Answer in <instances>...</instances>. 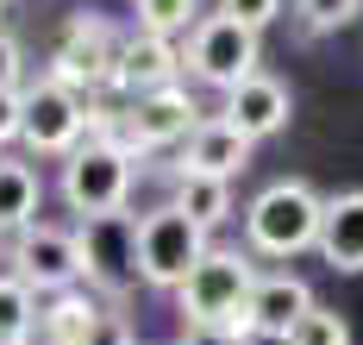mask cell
<instances>
[{
	"mask_svg": "<svg viewBox=\"0 0 363 345\" xmlns=\"http://www.w3.org/2000/svg\"><path fill=\"white\" fill-rule=\"evenodd\" d=\"M0 6H6V0H0Z\"/></svg>",
	"mask_w": 363,
	"mask_h": 345,
	"instance_id": "obj_29",
	"label": "cell"
},
{
	"mask_svg": "<svg viewBox=\"0 0 363 345\" xmlns=\"http://www.w3.org/2000/svg\"><path fill=\"white\" fill-rule=\"evenodd\" d=\"M13 276L19 283H32L38 295H63L82 283V239L63 226H26L13 239Z\"/></svg>",
	"mask_w": 363,
	"mask_h": 345,
	"instance_id": "obj_9",
	"label": "cell"
},
{
	"mask_svg": "<svg viewBox=\"0 0 363 345\" xmlns=\"http://www.w3.org/2000/svg\"><path fill=\"white\" fill-rule=\"evenodd\" d=\"M219 13H232L238 26H251V32H263L276 13H282V0H219Z\"/></svg>",
	"mask_w": 363,
	"mask_h": 345,
	"instance_id": "obj_23",
	"label": "cell"
},
{
	"mask_svg": "<svg viewBox=\"0 0 363 345\" xmlns=\"http://www.w3.org/2000/svg\"><path fill=\"white\" fill-rule=\"evenodd\" d=\"M320 226H326V195L301 176H282L245 207V239L257 258H301L320 251Z\"/></svg>",
	"mask_w": 363,
	"mask_h": 345,
	"instance_id": "obj_1",
	"label": "cell"
},
{
	"mask_svg": "<svg viewBox=\"0 0 363 345\" xmlns=\"http://www.w3.org/2000/svg\"><path fill=\"white\" fill-rule=\"evenodd\" d=\"M320 258L345 276L363 270V189H345L326 201V226H320Z\"/></svg>",
	"mask_w": 363,
	"mask_h": 345,
	"instance_id": "obj_15",
	"label": "cell"
},
{
	"mask_svg": "<svg viewBox=\"0 0 363 345\" xmlns=\"http://www.w3.org/2000/svg\"><path fill=\"white\" fill-rule=\"evenodd\" d=\"M238 345H294V339H289V333H245Z\"/></svg>",
	"mask_w": 363,
	"mask_h": 345,
	"instance_id": "obj_28",
	"label": "cell"
},
{
	"mask_svg": "<svg viewBox=\"0 0 363 345\" xmlns=\"http://www.w3.org/2000/svg\"><path fill=\"white\" fill-rule=\"evenodd\" d=\"M107 307L94 302L88 289H63V295H44L38 307V339L44 345H82L94 333V320H101Z\"/></svg>",
	"mask_w": 363,
	"mask_h": 345,
	"instance_id": "obj_16",
	"label": "cell"
},
{
	"mask_svg": "<svg viewBox=\"0 0 363 345\" xmlns=\"http://www.w3.org/2000/svg\"><path fill=\"white\" fill-rule=\"evenodd\" d=\"M19 70H26V57H19V44L0 32V88H19Z\"/></svg>",
	"mask_w": 363,
	"mask_h": 345,
	"instance_id": "obj_27",
	"label": "cell"
},
{
	"mask_svg": "<svg viewBox=\"0 0 363 345\" xmlns=\"http://www.w3.org/2000/svg\"><path fill=\"white\" fill-rule=\"evenodd\" d=\"M113 70H119V38L107 32V19L75 13L50 50V82L82 94V88H113Z\"/></svg>",
	"mask_w": 363,
	"mask_h": 345,
	"instance_id": "obj_8",
	"label": "cell"
},
{
	"mask_svg": "<svg viewBox=\"0 0 363 345\" xmlns=\"http://www.w3.org/2000/svg\"><path fill=\"white\" fill-rule=\"evenodd\" d=\"M119 119H125L132 151H163V145H188V132L201 126V107H194V94L182 82H169L157 94H138L132 114H119Z\"/></svg>",
	"mask_w": 363,
	"mask_h": 345,
	"instance_id": "obj_10",
	"label": "cell"
},
{
	"mask_svg": "<svg viewBox=\"0 0 363 345\" xmlns=\"http://www.w3.org/2000/svg\"><path fill=\"white\" fill-rule=\"evenodd\" d=\"M176 345H238V333L232 327H182Z\"/></svg>",
	"mask_w": 363,
	"mask_h": 345,
	"instance_id": "obj_26",
	"label": "cell"
},
{
	"mask_svg": "<svg viewBox=\"0 0 363 345\" xmlns=\"http://www.w3.org/2000/svg\"><path fill=\"white\" fill-rule=\"evenodd\" d=\"M132 170H138V151L125 138V119L113 138H82L63 163V201H69L82 220L94 214H119L125 195H132Z\"/></svg>",
	"mask_w": 363,
	"mask_h": 345,
	"instance_id": "obj_2",
	"label": "cell"
},
{
	"mask_svg": "<svg viewBox=\"0 0 363 345\" xmlns=\"http://www.w3.org/2000/svg\"><path fill=\"white\" fill-rule=\"evenodd\" d=\"M26 126V88H0V145H13Z\"/></svg>",
	"mask_w": 363,
	"mask_h": 345,
	"instance_id": "obj_24",
	"label": "cell"
},
{
	"mask_svg": "<svg viewBox=\"0 0 363 345\" xmlns=\"http://www.w3.org/2000/svg\"><path fill=\"white\" fill-rule=\"evenodd\" d=\"M19 138L32 145L38 157H69L82 138H88V107H82V94L63 88V82H32L26 88V126H19Z\"/></svg>",
	"mask_w": 363,
	"mask_h": 345,
	"instance_id": "obj_7",
	"label": "cell"
},
{
	"mask_svg": "<svg viewBox=\"0 0 363 345\" xmlns=\"http://www.w3.org/2000/svg\"><path fill=\"white\" fill-rule=\"evenodd\" d=\"M294 13H301V26L320 38V32H345L363 13V0H294Z\"/></svg>",
	"mask_w": 363,
	"mask_h": 345,
	"instance_id": "obj_21",
	"label": "cell"
},
{
	"mask_svg": "<svg viewBox=\"0 0 363 345\" xmlns=\"http://www.w3.org/2000/svg\"><path fill=\"white\" fill-rule=\"evenodd\" d=\"M294 345H351V327H345V314H332V307H313L301 327L289 333Z\"/></svg>",
	"mask_w": 363,
	"mask_h": 345,
	"instance_id": "obj_22",
	"label": "cell"
},
{
	"mask_svg": "<svg viewBox=\"0 0 363 345\" xmlns=\"http://www.w3.org/2000/svg\"><path fill=\"white\" fill-rule=\"evenodd\" d=\"M188 63H182L176 38H157V32H132V38L119 44V70H113V88L119 94H157V88H169Z\"/></svg>",
	"mask_w": 363,
	"mask_h": 345,
	"instance_id": "obj_12",
	"label": "cell"
},
{
	"mask_svg": "<svg viewBox=\"0 0 363 345\" xmlns=\"http://www.w3.org/2000/svg\"><path fill=\"white\" fill-rule=\"evenodd\" d=\"M82 345H138V339H132V327H125L119 314H101V320H94V333H88Z\"/></svg>",
	"mask_w": 363,
	"mask_h": 345,
	"instance_id": "obj_25",
	"label": "cell"
},
{
	"mask_svg": "<svg viewBox=\"0 0 363 345\" xmlns=\"http://www.w3.org/2000/svg\"><path fill=\"white\" fill-rule=\"evenodd\" d=\"M176 207L213 232L232 220V182L225 176H188V170H176Z\"/></svg>",
	"mask_w": 363,
	"mask_h": 345,
	"instance_id": "obj_18",
	"label": "cell"
},
{
	"mask_svg": "<svg viewBox=\"0 0 363 345\" xmlns=\"http://www.w3.org/2000/svg\"><path fill=\"white\" fill-rule=\"evenodd\" d=\"M257 289V264L245 251L207 245V258L182 276L176 302H182V327H238V314Z\"/></svg>",
	"mask_w": 363,
	"mask_h": 345,
	"instance_id": "obj_3",
	"label": "cell"
},
{
	"mask_svg": "<svg viewBox=\"0 0 363 345\" xmlns=\"http://www.w3.org/2000/svg\"><path fill=\"white\" fill-rule=\"evenodd\" d=\"M219 119H232L245 138H269V132L289 126V88L257 70V76H245L232 94H225V114H219Z\"/></svg>",
	"mask_w": 363,
	"mask_h": 345,
	"instance_id": "obj_14",
	"label": "cell"
},
{
	"mask_svg": "<svg viewBox=\"0 0 363 345\" xmlns=\"http://www.w3.org/2000/svg\"><path fill=\"white\" fill-rule=\"evenodd\" d=\"M313 289L301 283V276H289V270H276V276H257V289H251V302H245V314H238V339L245 333H294L307 314H313Z\"/></svg>",
	"mask_w": 363,
	"mask_h": 345,
	"instance_id": "obj_11",
	"label": "cell"
},
{
	"mask_svg": "<svg viewBox=\"0 0 363 345\" xmlns=\"http://www.w3.org/2000/svg\"><path fill=\"white\" fill-rule=\"evenodd\" d=\"M207 258V226L188 220L176 201L138 214V276L150 289H182V276Z\"/></svg>",
	"mask_w": 363,
	"mask_h": 345,
	"instance_id": "obj_4",
	"label": "cell"
},
{
	"mask_svg": "<svg viewBox=\"0 0 363 345\" xmlns=\"http://www.w3.org/2000/svg\"><path fill=\"white\" fill-rule=\"evenodd\" d=\"M182 63L194 70V82L232 94L245 76H257V32H251V26H238L232 13H201V26L188 32Z\"/></svg>",
	"mask_w": 363,
	"mask_h": 345,
	"instance_id": "obj_5",
	"label": "cell"
},
{
	"mask_svg": "<svg viewBox=\"0 0 363 345\" xmlns=\"http://www.w3.org/2000/svg\"><path fill=\"white\" fill-rule=\"evenodd\" d=\"M194 26H201V0H138V32L176 38V32H194Z\"/></svg>",
	"mask_w": 363,
	"mask_h": 345,
	"instance_id": "obj_20",
	"label": "cell"
},
{
	"mask_svg": "<svg viewBox=\"0 0 363 345\" xmlns=\"http://www.w3.org/2000/svg\"><path fill=\"white\" fill-rule=\"evenodd\" d=\"M82 276H88V289H101V295H125L132 283H138V214H94V220H82Z\"/></svg>",
	"mask_w": 363,
	"mask_h": 345,
	"instance_id": "obj_6",
	"label": "cell"
},
{
	"mask_svg": "<svg viewBox=\"0 0 363 345\" xmlns=\"http://www.w3.org/2000/svg\"><path fill=\"white\" fill-rule=\"evenodd\" d=\"M38 170L32 163H19V157H0V232H26L38 220Z\"/></svg>",
	"mask_w": 363,
	"mask_h": 345,
	"instance_id": "obj_17",
	"label": "cell"
},
{
	"mask_svg": "<svg viewBox=\"0 0 363 345\" xmlns=\"http://www.w3.org/2000/svg\"><path fill=\"white\" fill-rule=\"evenodd\" d=\"M251 145L257 138H245L232 119H201L194 132H188V145H182V170L188 176H238L245 163H251Z\"/></svg>",
	"mask_w": 363,
	"mask_h": 345,
	"instance_id": "obj_13",
	"label": "cell"
},
{
	"mask_svg": "<svg viewBox=\"0 0 363 345\" xmlns=\"http://www.w3.org/2000/svg\"><path fill=\"white\" fill-rule=\"evenodd\" d=\"M38 333V289L0 270V345H26Z\"/></svg>",
	"mask_w": 363,
	"mask_h": 345,
	"instance_id": "obj_19",
	"label": "cell"
}]
</instances>
